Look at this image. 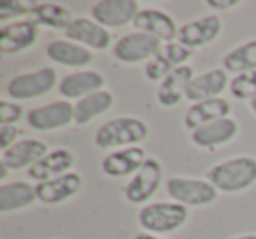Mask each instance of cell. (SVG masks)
<instances>
[{"instance_id":"d590c367","label":"cell","mask_w":256,"mask_h":239,"mask_svg":"<svg viewBox=\"0 0 256 239\" xmlns=\"http://www.w3.org/2000/svg\"><path fill=\"white\" fill-rule=\"evenodd\" d=\"M8 171H9V169L6 167V165L2 164V162H0V178H6V174H8Z\"/></svg>"},{"instance_id":"f546056e","label":"cell","mask_w":256,"mask_h":239,"mask_svg":"<svg viewBox=\"0 0 256 239\" xmlns=\"http://www.w3.org/2000/svg\"><path fill=\"white\" fill-rule=\"evenodd\" d=\"M162 53H164V57L167 58L174 67H181V65L184 64V62H188L190 57H192V50L179 43H167L162 48Z\"/></svg>"},{"instance_id":"ac0fdd59","label":"cell","mask_w":256,"mask_h":239,"mask_svg":"<svg viewBox=\"0 0 256 239\" xmlns=\"http://www.w3.org/2000/svg\"><path fill=\"white\" fill-rule=\"evenodd\" d=\"M65 37L93 50H107L110 46V34L107 29L88 18H78L65 30Z\"/></svg>"},{"instance_id":"8992f818","label":"cell","mask_w":256,"mask_h":239,"mask_svg":"<svg viewBox=\"0 0 256 239\" xmlns=\"http://www.w3.org/2000/svg\"><path fill=\"white\" fill-rule=\"evenodd\" d=\"M56 85V71L44 67L36 72H26L12 78L8 83V93L14 100H30L46 95Z\"/></svg>"},{"instance_id":"836d02e7","label":"cell","mask_w":256,"mask_h":239,"mask_svg":"<svg viewBox=\"0 0 256 239\" xmlns=\"http://www.w3.org/2000/svg\"><path fill=\"white\" fill-rule=\"evenodd\" d=\"M240 2L238 0H207V6L212 9H220V11H228V9L235 8Z\"/></svg>"},{"instance_id":"8d00e7d4","label":"cell","mask_w":256,"mask_h":239,"mask_svg":"<svg viewBox=\"0 0 256 239\" xmlns=\"http://www.w3.org/2000/svg\"><path fill=\"white\" fill-rule=\"evenodd\" d=\"M249 107H251V111L256 114V99H252V100H251V104H249Z\"/></svg>"},{"instance_id":"30bf717a","label":"cell","mask_w":256,"mask_h":239,"mask_svg":"<svg viewBox=\"0 0 256 239\" xmlns=\"http://www.w3.org/2000/svg\"><path fill=\"white\" fill-rule=\"evenodd\" d=\"M39 29L36 22H14L0 29V51L4 55H14L28 50L36 44Z\"/></svg>"},{"instance_id":"4316f807","label":"cell","mask_w":256,"mask_h":239,"mask_svg":"<svg viewBox=\"0 0 256 239\" xmlns=\"http://www.w3.org/2000/svg\"><path fill=\"white\" fill-rule=\"evenodd\" d=\"M223 67L224 71L237 76L256 71V41H249L242 46L234 48L223 58Z\"/></svg>"},{"instance_id":"e0dca14e","label":"cell","mask_w":256,"mask_h":239,"mask_svg":"<svg viewBox=\"0 0 256 239\" xmlns=\"http://www.w3.org/2000/svg\"><path fill=\"white\" fill-rule=\"evenodd\" d=\"M48 153V144L39 139H23L2 153V164L11 171L32 167Z\"/></svg>"},{"instance_id":"8fae6325","label":"cell","mask_w":256,"mask_h":239,"mask_svg":"<svg viewBox=\"0 0 256 239\" xmlns=\"http://www.w3.org/2000/svg\"><path fill=\"white\" fill-rule=\"evenodd\" d=\"M82 178L78 172H67L58 178L40 181L36 185L37 200L44 204H60L64 200L74 197L81 190Z\"/></svg>"},{"instance_id":"d4e9b609","label":"cell","mask_w":256,"mask_h":239,"mask_svg":"<svg viewBox=\"0 0 256 239\" xmlns=\"http://www.w3.org/2000/svg\"><path fill=\"white\" fill-rule=\"evenodd\" d=\"M36 199V186L28 185L25 181L6 183V185L0 186V211L2 213L26 207Z\"/></svg>"},{"instance_id":"4fadbf2b","label":"cell","mask_w":256,"mask_h":239,"mask_svg":"<svg viewBox=\"0 0 256 239\" xmlns=\"http://www.w3.org/2000/svg\"><path fill=\"white\" fill-rule=\"evenodd\" d=\"M134 27L137 29V32L150 34L167 43L178 39L179 32L174 18L160 9H140V13L134 20Z\"/></svg>"},{"instance_id":"cb8c5ba5","label":"cell","mask_w":256,"mask_h":239,"mask_svg":"<svg viewBox=\"0 0 256 239\" xmlns=\"http://www.w3.org/2000/svg\"><path fill=\"white\" fill-rule=\"evenodd\" d=\"M114 97L107 90H98L95 93L82 97L78 100V104L74 106V122L78 125H86L92 120H95L96 116L107 113L112 107Z\"/></svg>"},{"instance_id":"277c9868","label":"cell","mask_w":256,"mask_h":239,"mask_svg":"<svg viewBox=\"0 0 256 239\" xmlns=\"http://www.w3.org/2000/svg\"><path fill=\"white\" fill-rule=\"evenodd\" d=\"M162 51V43L158 37L144 32H132L120 37L112 48V55L116 60L123 64H139L150 62Z\"/></svg>"},{"instance_id":"74e56055","label":"cell","mask_w":256,"mask_h":239,"mask_svg":"<svg viewBox=\"0 0 256 239\" xmlns=\"http://www.w3.org/2000/svg\"><path fill=\"white\" fill-rule=\"evenodd\" d=\"M235 239H256V234H249V235H240V237H235Z\"/></svg>"},{"instance_id":"1f68e13d","label":"cell","mask_w":256,"mask_h":239,"mask_svg":"<svg viewBox=\"0 0 256 239\" xmlns=\"http://www.w3.org/2000/svg\"><path fill=\"white\" fill-rule=\"evenodd\" d=\"M23 114V107L14 102H8L2 100L0 102V125H14L20 122V118Z\"/></svg>"},{"instance_id":"d6986e66","label":"cell","mask_w":256,"mask_h":239,"mask_svg":"<svg viewBox=\"0 0 256 239\" xmlns=\"http://www.w3.org/2000/svg\"><path fill=\"white\" fill-rule=\"evenodd\" d=\"M230 111H232L230 102L221 99V97L204 100V102H196L186 113L184 125L186 129H190L193 132V130L200 129V127L207 125V123H212L216 120H221V118H228Z\"/></svg>"},{"instance_id":"ffe728a7","label":"cell","mask_w":256,"mask_h":239,"mask_svg":"<svg viewBox=\"0 0 256 239\" xmlns=\"http://www.w3.org/2000/svg\"><path fill=\"white\" fill-rule=\"evenodd\" d=\"M238 132V125L232 118H221L192 132L193 144L200 148H214L232 141Z\"/></svg>"},{"instance_id":"3957f363","label":"cell","mask_w":256,"mask_h":239,"mask_svg":"<svg viewBox=\"0 0 256 239\" xmlns=\"http://www.w3.org/2000/svg\"><path fill=\"white\" fill-rule=\"evenodd\" d=\"M188 220V207L179 202H153L139 211V223L144 230L164 234L178 230Z\"/></svg>"},{"instance_id":"f1b7e54d","label":"cell","mask_w":256,"mask_h":239,"mask_svg":"<svg viewBox=\"0 0 256 239\" xmlns=\"http://www.w3.org/2000/svg\"><path fill=\"white\" fill-rule=\"evenodd\" d=\"M174 69H176L174 65H172L170 62H168L167 58L164 57V53L160 51L156 57H153L146 64V67H144V74H146V78L150 79V81L164 83L165 78H167V76L170 74Z\"/></svg>"},{"instance_id":"5bb4252c","label":"cell","mask_w":256,"mask_h":239,"mask_svg":"<svg viewBox=\"0 0 256 239\" xmlns=\"http://www.w3.org/2000/svg\"><path fill=\"white\" fill-rule=\"evenodd\" d=\"M221 32L220 16L210 15L182 25L178 32V43L186 48H200L212 43Z\"/></svg>"},{"instance_id":"9c48e42d","label":"cell","mask_w":256,"mask_h":239,"mask_svg":"<svg viewBox=\"0 0 256 239\" xmlns=\"http://www.w3.org/2000/svg\"><path fill=\"white\" fill-rule=\"evenodd\" d=\"M26 122L32 129L42 132L64 129L70 122H74V106L67 100H56L46 106L34 107L26 116Z\"/></svg>"},{"instance_id":"7c38bea8","label":"cell","mask_w":256,"mask_h":239,"mask_svg":"<svg viewBox=\"0 0 256 239\" xmlns=\"http://www.w3.org/2000/svg\"><path fill=\"white\" fill-rule=\"evenodd\" d=\"M146 150L139 146H130L109 153L102 162V172L109 178H124L136 174L146 164Z\"/></svg>"},{"instance_id":"2e32d148","label":"cell","mask_w":256,"mask_h":239,"mask_svg":"<svg viewBox=\"0 0 256 239\" xmlns=\"http://www.w3.org/2000/svg\"><path fill=\"white\" fill-rule=\"evenodd\" d=\"M228 85V76L224 69H212L202 76H196L186 86L184 97L192 102H204V100L218 99L220 93L224 92Z\"/></svg>"},{"instance_id":"83f0119b","label":"cell","mask_w":256,"mask_h":239,"mask_svg":"<svg viewBox=\"0 0 256 239\" xmlns=\"http://www.w3.org/2000/svg\"><path fill=\"white\" fill-rule=\"evenodd\" d=\"M230 92L235 99H256V71L235 76L230 81Z\"/></svg>"},{"instance_id":"603a6c76","label":"cell","mask_w":256,"mask_h":239,"mask_svg":"<svg viewBox=\"0 0 256 239\" xmlns=\"http://www.w3.org/2000/svg\"><path fill=\"white\" fill-rule=\"evenodd\" d=\"M46 55L54 64L65 65V67H81L93 60V55L84 46L72 41H53L48 44Z\"/></svg>"},{"instance_id":"484cf974","label":"cell","mask_w":256,"mask_h":239,"mask_svg":"<svg viewBox=\"0 0 256 239\" xmlns=\"http://www.w3.org/2000/svg\"><path fill=\"white\" fill-rule=\"evenodd\" d=\"M30 13H32L36 23L46 25V27H50V29L67 30L68 25L74 22L70 11H68L67 8H64V6H60V4H51V2L34 6Z\"/></svg>"},{"instance_id":"44dd1931","label":"cell","mask_w":256,"mask_h":239,"mask_svg":"<svg viewBox=\"0 0 256 239\" xmlns=\"http://www.w3.org/2000/svg\"><path fill=\"white\" fill-rule=\"evenodd\" d=\"M106 78L96 71H82L65 76L58 85V92L67 99H82V97L102 90Z\"/></svg>"},{"instance_id":"d6a6232c","label":"cell","mask_w":256,"mask_h":239,"mask_svg":"<svg viewBox=\"0 0 256 239\" xmlns=\"http://www.w3.org/2000/svg\"><path fill=\"white\" fill-rule=\"evenodd\" d=\"M22 134V130L18 129V127L14 125H2L0 127V146H2V150H8V148H11L12 144L18 143V136Z\"/></svg>"},{"instance_id":"ba28073f","label":"cell","mask_w":256,"mask_h":239,"mask_svg":"<svg viewBox=\"0 0 256 239\" xmlns=\"http://www.w3.org/2000/svg\"><path fill=\"white\" fill-rule=\"evenodd\" d=\"M139 13V2L136 0H102L92 8L93 20L104 29H120L128 23H134Z\"/></svg>"},{"instance_id":"9a60e30c","label":"cell","mask_w":256,"mask_h":239,"mask_svg":"<svg viewBox=\"0 0 256 239\" xmlns=\"http://www.w3.org/2000/svg\"><path fill=\"white\" fill-rule=\"evenodd\" d=\"M72 165H74L72 151L65 150V148H58V150L48 151L39 162H36L32 167H28L26 174H28V178L40 183L67 174V172H70Z\"/></svg>"},{"instance_id":"e575fe53","label":"cell","mask_w":256,"mask_h":239,"mask_svg":"<svg viewBox=\"0 0 256 239\" xmlns=\"http://www.w3.org/2000/svg\"><path fill=\"white\" fill-rule=\"evenodd\" d=\"M136 239H160V237H156V235H153V234H137Z\"/></svg>"},{"instance_id":"7402d4cb","label":"cell","mask_w":256,"mask_h":239,"mask_svg":"<svg viewBox=\"0 0 256 239\" xmlns=\"http://www.w3.org/2000/svg\"><path fill=\"white\" fill-rule=\"evenodd\" d=\"M193 69L188 65H181L176 67L170 74L165 78L164 83H160L158 88V102L164 107H174L182 100V95L186 92V86L192 83Z\"/></svg>"},{"instance_id":"6da1fadb","label":"cell","mask_w":256,"mask_h":239,"mask_svg":"<svg viewBox=\"0 0 256 239\" xmlns=\"http://www.w3.org/2000/svg\"><path fill=\"white\" fill-rule=\"evenodd\" d=\"M206 178L220 192H242L256 183V160L252 157H235L220 162L207 171Z\"/></svg>"},{"instance_id":"4dcf8cb0","label":"cell","mask_w":256,"mask_h":239,"mask_svg":"<svg viewBox=\"0 0 256 239\" xmlns=\"http://www.w3.org/2000/svg\"><path fill=\"white\" fill-rule=\"evenodd\" d=\"M30 11H32V9H28L26 4L18 2V0H4V2H0V20H2V22L25 16V15H28Z\"/></svg>"},{"instance_id":"52a82bcc","label":"cell","mask_w":256,"mask_h":239,"mask_svg":"<svg viewBox=\"0 0 256 239\" xmlns=\"http://www.w3.org/2000/svg\"><path fill=\"white\" fill-rule=\"evenodd\" d=\"M162 183V165L156 158H148L146 164L134 174L123 188L124 197L132 204H144L156 193Z\"/></svg>"},{"instance_id":"5b68a950","label":"cell","mask_w":256,"mask_h":239,"mask_svg":"<svg viewBox=\"0 0 256 239\" xmlns=\"http://www.w3.org/2000/svg\"><path fill=\"white\" fill-rule=\"evenodd\" d=\"M167 192L176 202L184 206H206L216 200L218 190L207 179L174 176L167 181Z\"/></svg>"},{"instance_id":"7a4b0ae2","label":"cell","mask_w":256,"mask_h":239,"mask_svg":"<svg viewBox=\"0 0 256 239\" xmlns=\"http://www.w3.org/2000/svg\"><path fill=\"white\" fill-rule=\"evenodd\" d=\"M148 125L139 118L121 116L104 123L95 134V144L102 150L118 146H134L148 137Z\"/></svg>"}]
</instances>
